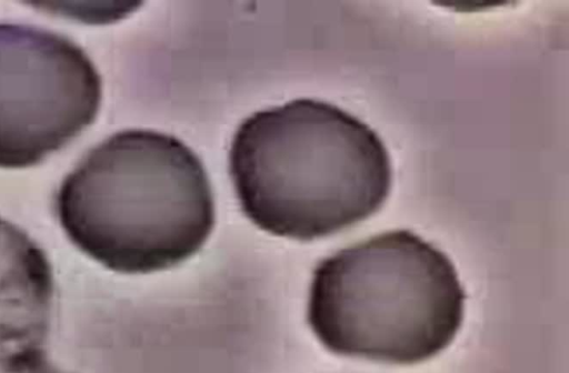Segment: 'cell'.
Segmentation results:
<instances>
[{"instance_id":"obj_1","label":"cell","mask_w":569,"mask_h":373,"mask_svg":"<svg viewBox=\"0 0 569 373\" xmlns=\"http://www.w3.org/2000/svg\"><path fill=\"white\" fill-rule=\"evenodd\" d=\"M229 173L249 220L300 241L371 216L392 182L389 152L373 129L337 105L305 98L242 121Z\"/></svg>"},{"instance_id":"obj_2","label":"cell","mask_w":569,"mask_h":373,"mask_svg":"<svg viewBox=\"0 0 569 373\" xmlns=\"http://www.w3.org/2000/svg\"><path fill=\"white\" fill-rule=\"evenodd\" d=\"M54 211L82 253L120 273L170 269L214 225V203L198 155L179 139L130 129L107 138L59 185Z\"/></svg>"},{"instance_id":"obj_3","label":"cell","mask_w":569,"mask_h":373,"mask_svg":"<svg viewBox=\"0 0 569 373\" xmlns=\"http://www.w3.org/2000/svg\"><path fill=\"white\" fill-rule=\"evenodd\" d=\"M465 292L450 259L408 230L341 249L313 271L308 323L330 352L409 365L455 339Z\"/></svg>"},{"instance_id":"obj_4","label":"cell","mask_w":569,"mask_h":373,"mask_svg":"<svg viewBox=\"0 0 569 373\" xmlns=\"http://www.w3.org/2000/svg\"><path fill=\"white\" fill-rule=\"evenodd\" d=\"M101 78L88 54L58 32L0 23V168L42 162L94 120Z\"/></svg>"}]
</instances>
